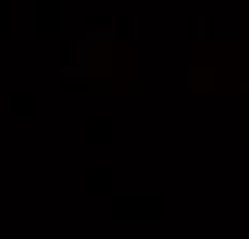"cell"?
Returning a JSON list of instances; mask_svg holds the SVG:
<instances>
[]
</instances>
